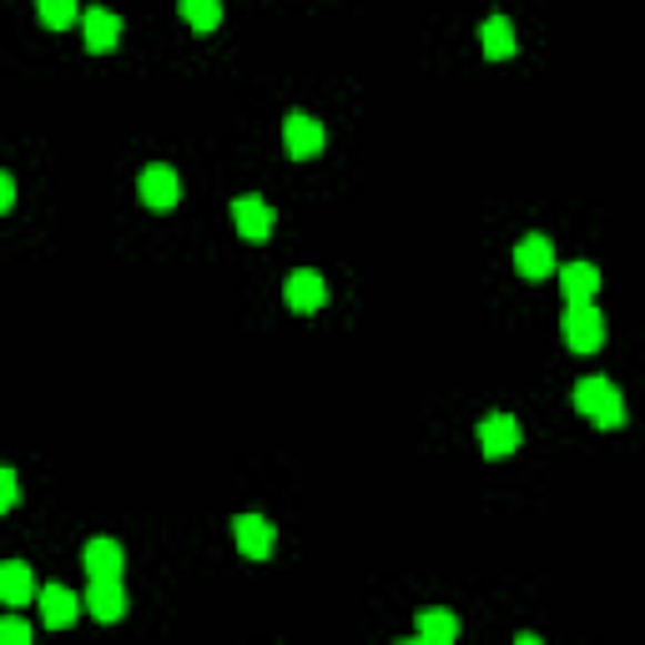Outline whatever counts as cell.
<instances>
[{
	"instance_id": "cell-13",
	"label": "cell",
	"mask_w": 645,
	"mask_h": 645,
	"mask_svg": "<svg viewBox=\"0 0 645 645\" xmlns=\"http://www.w3.org/2000/svg\"><path fill=\"white\" fill-rule=\"evenodd\" d=\"M87 611L97 615V621H121L127 615V591H121V580H91L87 591Z\"/></svg>"
},
{
	"instance_id": "cell-16",
	"label": "cell",
	"mask_w": 645,
	"mask_h": 645,
	"mask_svg": "<svg viewBox=\"0 0 645 645\" xmlns=\"http://www.w3.org/2000/svg\"><path fill=\"white\" fill-rule=\"evenodd\" d=\"M480 46L490 61H504V56H514V26L504 21V16H490V21H480Z\"/></svg>"
},
{
	"instance_id": "cell-14",
	"label": "cell",
	"mask_w": 645,
	"mask_h": 645,
	"mask_svg": "<svg viewBox=\"0 0 645 645\" xmlns=\"http://www.w3.org/2000/svg\"><path fill=\"white\" fill-rule=\"evenodd\" d=\"M560 288H565V303H591L601 293V273H595V263H565L560 268Z\"/></svg>"
},
{
	"instance_id": "cell-5",
	"label": "cell",
	"mask_w": 645,
	"mask_h": 645,
	"mask_svg": "<svg viewBox=\"0 0 645 645\" xmlns=\"http://www.w3.org/2000/svg\"><path fill=\"white\" fill-rule=\"evenodd\" d=\"M474 439H480L484 460H510L514 449H520V424H514L510 414H484L480 429H474Z\"/></svg>"
},
{
	"instance_id": "cell-15",
	"label": "cell",
	"mask_w": 645,
	"mask_h": 645,
	"mask_svg": "<svg viewBox=\"0 0 645 645\" xmlns=\"http://www.w3.org/2000/svg\"><path fill=\"white\" fill-rule=\"evenodd\" d=\"M36 595V580H31V565L11 560V565H0V601L6 605H26Z\"/></svg>"
},
{
	"instance_id": "cell-8",
	"label": "cell",
	"mask_w": 645,
	"mask_h": 645,
	"mask_svg": "<svg viewBox=\"0 0 645 645\" xmlns=\"http://www.w3.org/2000/svg\"><path fill=\"white\" fill-rule=\"evenodd\" d=\"M283 298L293 313H318V308L329 303V283H323V273H313V268H298L283 283Z\"/></svg>"
},
{
	"instance_id": "cell-9",
	"label": "cell",
	"mask_w": 645,
	"mask_h": 645,
	"mask_svg": "<svg viewBox=\"0 0 645 645\" xmlns=\"http://www.w3.org/2000/svg\"><path fill=\"white\" fill-rule=\"evenodd\" d=\"M81 565H87L91 580H121L127 575V550L117 545V540H87V550H81Z\"/></svg>"
},
{
	"instance_id": "cell-6",
	"label": "cell",
	"mask_w": 645,
	"mask_h": 645,
	"mask_svg": "<svg viewBox=\"0 0 645 645\" xmlns=\"http://www.w3.org/2000/svg\"><path fill=\"white\" fill-rule=\"evenodd\" d=\"M514 273L525 278V283H535V278H550V273H555V248H550V238L530 232V238L514 242Z\"/></svg>"
},
{
	"instance_id": "cell-4",
	"label": "cell",
	"mask_w": 645,
	"mask_h": 645,
	"mask_svg": "<svg viewBox=\"0 0 645 645\" xmlns=\"http://www.w3.org/2000/svg\"><path fill=\"white\" fill-rule=\"evenodd\" d=\"M283 147H288V157L308 162V157H318L323 147H329V127L313 121V117H303V111H293V117L283 121Z\"/></svg>"
},
{
	"instance_id": "cell-18",
	"label": "cell",
	"mask_w": 645,
	"mask_h": 645,
	"mask_svg": "<svg viewBox=\"0 0 645 645\" xmlns=\"http://www.w3.org/2000/svg\"><path fill=\"white\" fill-rule=\"evenodd\" d=\"M177 6H182V21L192 26V31H218L222 0H177Z\"/></svg>"
},
{
	"instance_id": "cell-22",
	"label": "cell",
	"mask_w": 645,
	"mask_h": 645,
	"mask_svg": "<svg viewBox=\"0 0 645 645\" xmlns=\"http://www.w3.org/2000/svg\"><path fill=\"white\" fill-rule=\"evenodd\" d=\"M11 208H16V177L0 172V212H11Z\"/></svg>"
},
{
	"instance_id": "cell-12",
	"label": "cell",
	"mask_w": 645,
	"mask_h": 645,
	"mask_svg": "<svg viewBox=\"0 0 645 645\" xmlns=\"http://www.w3.org/2000/svg\"><path fill=\"white\" fill-rule=\"evenodd\" d=\"M77 615H81V601L67 585H41V625L67 631V625H77Z\"/></svg>"
},
{
	"instance_id": "cell-3",
	"label": "cell",
	"mask_w": 645,
	"mask_h": 645,
	"mask_svg": "<svg viewBox=\"0 0 645 645\" xmlns=\"http://www.w3.org/2000/svg\"><path fill=\"white\" fill-rule=\"evenodd\" d=\"M137 192H142V202L152 212H172L177 202H182V177H177L167 162H152L142 172V182H137Z\"/></svg>"
},
{
	"instance_id": "cell-2",
	"label": "cell",
	"mask_w": 645,
	"mask_h": 645,
	"mask_svg": "<svg viewBox=\"0 0 645 645\" xmlns=\"http://www.w3.org/2000/svg\"><path fill=\"white\" fill-rule=\"evenodd\" d=\"M565 343L575 353H595L605 343V313L595 303H565V323H560Z\"/></svg>"
},
{
	"instance_id": "cell-7",
	"label": "cell",
	"mask_w": 645,
	"mask_h": 645,
	"mask_svg": "<svg viewBox=\"0 0 645 645\" xmlns=\"http://www.w3.org/2000/svg\"><path fill=\"white\" fill-rule=\"evenodd\" d=\"M232 540H238V550L248 560H268L278 545V530L268 525L263 514H238V520H232Z\"/></svg>"
},
{
	"instance_id": "cell-11",
	"label": "cell",
	"mask_w": 645,
	"mask_h": 645,
	"mask_svg": "<svg viewBox=\"0 0 645 645\" xmlns=\"http://www.w3.org/2000/svg\"><path fill=\"white\" fill-rule=\"evenodd\" d=\"M232 222H238L242 242H263L268 232H273V208H268L263 198L242 192V198H232Z\"/></svg>"
},
{
	"instance_id": "cell-20",
	"label": "cell",
	"mask_w": 645,
	"mask_h": 645,
	"mask_svg": "<svg viewBox=\"0 0 645 645\" xmlns=\"http://www.w3.org/2000/svg\"><path fill=\"white\" fill-rule=\"evenodd\" d=\"M0 635H6L11 645H26V641H31V625L16 621V615H11V621H0Z\"/></svg>"
},
{
	"instance_id": "cell-17",
	"label": "cell",
	"mask_w": 645,
	"mask_h": 645,
	"mask_svg": "<svg viewBox=\"0 0 645 645\" xmlns=\"http://www.w3.org/2000/svg\"><path fill=\"white\" fill-rule=\"evenodd\" d=\"M419 641L424 645H454L460 641V621L449 611H424L419 615Z\"/></svg>"
},
{
	"instance_id": "cell-10",
	"label": "cell",
	"mask_w": 645,
	"mask_h": 645,
	"mask_svg": "<svg viewBox=\"0 0 645 645\" xmlns=\"http://www.w3.org/2000/svg\"><path fill=\"white\" fill-rule=\"evenodd\" d=\"M81 41H87V51L107 56L121 46V16H111L107 6H91L87 16H81Z\"/></svg>"
},
{
	"instance_id": "cell-1",
	"label": "cell",
	"mask_w": 645,
	"mask_h": 645,
	"mask_svg": "<svg viewBox=\"0 0 645 645\" xmlns=\"http://www.w3.org/2000/svg\"><path fill=\"white\" fill-rule=\"evenodd\" d=\"M575 409L591 424H601V429H621L625 424V399H621V389H615L611 379H580L575 383Z\"/></svg>"
},
{
	"instance_id": "cell-19",
	"label": "cell",
	"mask_w": 645,
	"mask_h": 645,
	"mask_svg": "<svg viewBox=\"0 0 645 645\" xmlns=\"http://www.w3.org/2000/svg\"><path fill=\"white\" fill-rule=\"evenodd\" d=\"M36 16H41V26H51V31H67V26H77L81 6L77 0H36Z\"/></svg>"
},
{
	"instance_id": "cell-21",
	"label": "cell",
	"mask_w": 645,
	"mask_h": 645,
	"mask_svg": "<svg viewBox=\"0 0 645 645\" xmlns=\"http://www.w3.org/2000/svg\"><path fill=\"white\" fill-rule=\"evenodd\" d=\"M16 500H21V490H16V470H0V510H11Z\"/></svg>"
}]
</instances>
